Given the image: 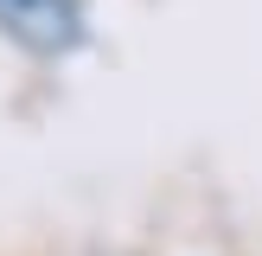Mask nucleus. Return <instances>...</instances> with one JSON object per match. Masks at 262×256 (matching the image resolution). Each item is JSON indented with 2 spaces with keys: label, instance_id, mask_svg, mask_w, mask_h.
<instances>
[{
  "label": "nucleus",
  "instance_id": "obj_1",
  "mask_svg": "<svg viewBox=\"0 0 262 256\" xmlns=\"http://www.w3.org/2000/svg\"><path fill=\"white\" fill-rule=\"evenodd\" d=\"M0 32L32 58H64L83 45V0H0Z\"/></svg>",
  "mask_w": 262,
  "mask_h": 256
}]
</instances>
